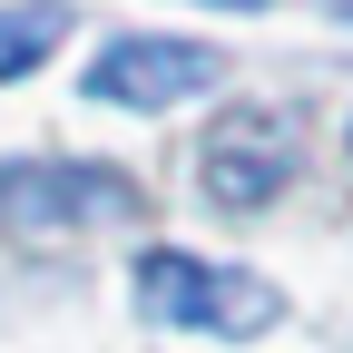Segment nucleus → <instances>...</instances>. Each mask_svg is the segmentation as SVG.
I'll list each match as a JSON object with an SVG mask.
<instances>
[{
    "label": "nucleus",
    "instance_id": "obj_1",
    "mask_svg": "<svg viewBox=\"0 0 353 353\" xmlns=\"http://www.w3.org/2000/svg\"><path fill=\"white\" fill-rule=\"evenodd\" d=\"M138 314L148 324H176V334H226V343H255L285 324V294L245 275V265H206L187 245H148L138 255Z\"/></svg>",
    "mask_w": 353,
    "mask_h": 353
},
{
    "label": "nucleus",
    "instance_id": "obj_2",
    "mask_svg": "<svg viewBox=\"0 0 353 353\" xmlns=\"http://www.w3.org/2000/svg\"><path fill=\"white\" fill-rule=\"evenodd\" d=\"M0 226L30 245L79 226H138V187L108 167H0Z\"/></svg>",
    "mask_w": 353,
    "mask_h": 353
},
{
    "label": "nucleus",
    "instance_id": "obj_3",
    "mask_svg": "<svg viewBox=\"0 0 353 353\" xmlns=\"http://www.w3.org/2000/svg\"><path fill=\"white\" fill-rule=\"evenodd\" d=\"M294 176V118L285 108H226L216 118V138L196 148V187L216 196V206H265Z\"/></svg>",
    "mask_w": 353,
    "mask_h": 353
},
{
    "label": "nucleus",
    "instance_id": "obj_4",
    "mask_svg": "<svg viewBox=\"0 0 353 353\" xmlns=\"http://www.w3.org/2000/svg\"><path fill=\"white\" fill-rule=\"evenodd\" d=\"M226 79V59L206 50V39H108L99 59H88V99H108V108H176V99H196V88Z\"/></svg>",
    "mask_w": 353,
    "mask_h": 353
},
{
    "label": "nucleus",
    "instance_id": "obj_5",
    "mask_svg": "<svg viewBox=\"0 0 353 353\" xmlns=\"http://www.w3.org/2000/svg\"><path fill=\"white\" fill-rule=\"evenodd\" d=\"M59 39H69V10H59V0H20V10H0V79L39 69Z\"/></svg>",
    "mask_w": 353,
    "mask_h": 353
},
{
    "label": "nucleus",
    "instance_id": "obj_6",
    "mask_svg": "<svg viewBox=\"0 0 353 353\" xmlns=\"http://www.w3.org/2000/svg\"><path fill=\"white\" fill-rule=\"evenodd\" d=\"M226 10H265V0H226Z\"/></svg>",
    "mask_w": 353,
    "mask_h": 353
}]
</instances>
